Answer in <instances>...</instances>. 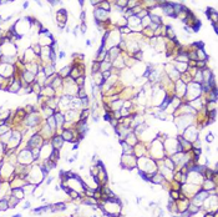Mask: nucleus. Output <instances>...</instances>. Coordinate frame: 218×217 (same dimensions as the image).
Masks as SVG:
<instances>
[{"label": "nucleus", "mask_w": 218, "mask_h": 217, "mask_svg": "<svg viewBox=\"0 0 218 217\" xmlns=\"http://www.w3.org/2000/svg\"><path fill=\"white\" fill-rule=\"evenodd\" d=\"M7 198H8V202H9V208H15L19 205V202H20V200L16 198V197H14L13 195L7 196Z\"/></svg>", "instance_id": "b1692460"}, {"label": "nucleus", "mask_w": 218, "mask_h": 217, "mask_svg": "<svg viewBox=\"0 0 218 217\" xmlns=\"http://www.w3.org/2000/svg\"><path fill=\"white\" fill-rule=\"evenodd\" d=\"M65 55H66V54H65V51H60V53L57 54V56H59V59H60V60H62V59L65 58Z\"/></svg>", "instance_id": "a19ab883"}, {"label": "nucleus", "mask_w": 218, "mask_h": 217, "mask_svg": "<svg viewBox=\"0 0 218 217\" xmlns=\"http://www.w3.org/2000/svg\"><path fill=\"white\" fill-rule=\"evenodd\" d=\"M74 81H75V85H76L77 87H85L86 77H85V76H80V77H77V79L74 80Z\"/></svg>", "instance_id": "2f4dec72"}, {"label": "nucleus", "mask_w": 218, "mask_h": 217, "mask_svg": "<svg viewBox=\"0 0 218 217\" xmlns=\"http://www.w3.org/2000/svg\"><path fill=\"white\" fill-rule=\"evenodd\" d=\"M115 5L119 7L120 9H126L127 8V0H117V2H115Z\"/></svg>", "instance_id": "72a5a7b5"}, {"label": "nucleus", "mask_w": 218, "mask_h": 217, "mask_svg": "<svg viewBox=\"0 0 218 217\" xmlns=\"http://www.w3.org/2000/svg\"><path fill=\"white\" fill-rule=\"evenodd\" d=\"M111 69H112V64H111L110 61L105 60V61L100 62V71H101V72H103V71H108V70H111Z\"/></svg>", "instance_id": "a878e982"}, {"label": "nucleus", "mask_w": 218, "mask_h": 217, "mask_svg": "<svg viewBox=\"0 0 218 217\" xmlns=\"http://www.w3.org/2000/svg\"><path fill=\"white\" fill-rule=\"evenodd\" d=\"M15 65H10V64H2L0 62V75L4 79H9L10 76L15 75Z\"/></svg>", "instance_id": "1a4fd4ad"}, {"label": "nucleus", "mask_w": 218, "mask_h": 217, "mask_svg": "<svg viewBox=\"0 0 218 217\" xmlns=\"http://www.w3.org/2000/svg\"><path fill=\"white\" fill-rule=\"evenodd\" d=\"M66 210V205L64 202H57V203H54L51 205V210L52 212H59V211H65Z\"/></svg>", "instance_id": "393cba45"}, {"label": "nucleus", "mask_w": 218, "mask_h": 217, "mask_svg": "<svg viewBox=\"0 0 218 217\" xmlns=\"http://www.w3.org/2000/svg\"><path fill=\"white\" fill-rule=\"evenodd\" d=\"M137 166H139L140 171H142L145 173H150V175L156 173V170H157L156 161L152 160L151 157H145V156L137 159Z\"/></svg>", "instance_id": "f257e3e1"}, {"label": "nucleus", "mask_w": 218, "mask_h": 217, "mask_svg": "<svg viewBox=\"0 0 218 217\" xmlns=\"http://www.w3.org/2000/svg\"><path fill=\"white\" fill-rule=\"evenodd\" d=\"M186 89H187V85L183 84L181 80H177V81L173 82V94H175L176 97H178L181 100L186 95Z\"/></svg>", "instance_id": "6e6552de"}, {"label": "nucleus", "mask_w": 218, "mask_h": 217, "mask_svg": "<svg viewBox=\"0 0 218 217\" xmlns=\"http://www.w3.org/2000/svg\"><path fill=\"white\" fill-rule=\"evenodd\" d=\"M165 26H166V35H165V39L171 40V41L175 40L177 36H176V33H175L172 25H165Z\"/></svg>", "instance_id": "6ab92c4d"}, {"label": "nucleus", "mask_w": 218, "mask_h": 217, "mask_svg": "<svg viewBox=\"0 0 218 217\" xmlns=\"http://www.w3.org/2000/svg\"><path fill=\"white\" fill-rule=\"evenodd\" d=\"M84 4H85L84 0H80V2H79V5H80V7H84Z\"/></svg>", "instance_id": "de8ad7c7"}, {"label": "nucleus", "mask_w": 218, "mask_h": 217, "mask_svg": "<svg viewBox=\"0 0 218 217\" xmlns=\"http://www.w3.org/2000/svg\"><path fill=\"white\" fill-rule=\"evenodd\" d=\"M54 119L56 122V134H60L64 130L65 126V118H64V113L60 110H56L54 114Z\"/></svg>", "instance_id": "9d476101"}, {"label": "nucleus", "mask_w": 218, "mask_h": 217, "mask_svg": "<svg viewBox=\"0 0 218 217\" xmlns=\"http://www.w3.org/2000/svg\"><path fill=\"white\" fill-rule=\"evenodd\" d=\"M204 217H214V215L212 213V212H208V213H206V216Z\"/></svg>", "instance_id": "c03bdc74"}, {"label": "nucleus", "mask_w": 218, "mask_h": 217, "mask_svg": "<svg viewBox=\"0 0 218 217\" xmlns=\"http://www.w3.org/2000/svg\"><path fill=\"white\" fill-rule=\"evenodd\" d=\"M124 141H125L126 144H129L130 146H132V147H134V146H135V145H136V144L140 141V139H139V137H137V136L134 134V131H131L130 134H127V136L125 137V140H124Z\"/></svg>", "instance_id": "2eb2a0df"}, {"label": "nucleus", "mask_w": 218, "mask_h": 217, "mask_svg": "<svg viewBox=\"0 0 218 217\" xmlns=\"http://www.w3.org/2000/svg\"><path fill=\"white\" fill-rule=\"evenodd\" d=\"M201 25H202V23H201V20L197 18V19L193 21V24H192L189 28L193 30V33H197V31H199V29H201Z\"/></svg>", "instance_id": "7c9ffc66"}, {"label": "nucleus", "mask_w": 218, "mask_h": 217, "mask_svg": "<svg viewBox=\"0 0 218 217\" xmlns=\"http://www.w3.org/2000/svg\"><path fill=\"white\" fill-rule=\"evenodd\" d=\"M206 14H207V18L209 19V21H212V24H217L218 14H217V12H216L213 8H207Z\"/></svg>", "instance_id": "f3484780"}, {"label": "nucleus", "mask_w": 218, "mask_h": 217, "mask_svg": "<svg viewBox=\"0 0 218 217\" xmlns=\"http://www.w3.org/2000/svg\"><path fill=\"white\" fill-rule=\"evenodd\" d=\"M79 30H80L81 34H85V33L87 31V25H86V23H80V25H79Z\"/></svg>", "instance_id": "4c0bfd02"}, {"label": "nucleus", "mask_w": 218, "mask_h": 217, "mask_svg": "<svg viewBox=\"0 0 218 217\" xmlns=\"http://www.w3.org/2000/svg\"><path fill=\"white\" fill-rule=\"evenodd\" d=\"M198 134H199V131L197 130V127H196V125H191V126H188L182 134H179V135H182V137L184 139V140H187V141H189L191 144L192 142H194L197 139H198Z\"/></svg>", "instance_id": "20e7f679"}, {"label": "nucleus", "mask_w": 218, "mask_h": 217, "mask_svg": "<svg viewBox=\"0 0 218 217\" xmlns=\"http://www.w3.org/2000/svg\"><path fill=\"white\" fill-rule=\"evenodd\" d=\"M152 183H156V185H161V183H163V181H165V177L160 173V172H156V173H153L152 175V177H151V180H150Z\"/></svg>", "instance_id": "4be33fe9"}, {"label": "nucleus", "mask_w": 218, "mask_h": 217, "mask_svg": "<svg viewBox=\"0 0 218 217\" xmlns=\"http://www.w3.org/2000/svg\"><path fill=\"white\" fill-rule=\"evenodd\" d=\"M10 130H11V127H10L9 125H3V126H0V136L4 135V134H7V132H9Z\"/></svg>", "instance_id": "e433bc0d"}, {"label": "nucleus", "mask_w": 218, "mask_h": 217, "mask_svg": "<svg viewBox=\"0 0 218 217\" xmlns=\"http://www.w3.org/2000/svg\"><path fill=\"white\" fill-rule=\"evenodd\" d=\"M97 8L102 9V10H105V12H107V13H111V9H112V7H111V3H110V0H101Z\"/></svg>", "instance_id": "412c9836"}, {"label": "nucleus", "mask_w": 218, "mask_h": 217, "mask_svg": "<svg viewBox=\"0 0 218 217\" xmlns=\"http://www.w3.org/2000/svg\"><path fill=\"white\" fill-rule=\"evenodd\" d=\"M93 18H95V21L100 23V24H105V23L111 21L110 13H107V12H105V10L97 8V7L93 9Z\"/></svg>", "instance_id": "39448f33"}, {"label": "nucleus", "mask_w": 218, "mask_h": 217, "mask_svg": "<svg viewBox=\"0 0 218 217\" xmlns=\"http://www.w3.org/2000/svg\"><path fill=\"white\" fill-rule=\"evenodd\" d=\"M8 208H9V202H8L7 196H4V198H0V211L4 212Z\"/></svg>", "instance_id": "c85d7f7f"}, {"label": "nucleus", "mask_w": 218, "mask_h": 217, "mask_svg": "<svg viewBox=\"0 0 218 217\" xmlns=\"http://www.w3.org/2000/svg\"><path fill=\"white\" fill-rule=\"evenodd\" d=\"M35 79H36V75L33 74V72H30V71L26 70V69H24V70L21 71V74H20V80H21L23 82L28 84V85H33V84L35 82Z\"/></svg>", "instance_id": "9b49d317"}, {"label": "nucleus", "mask_w": 218, "mask_h": 217, "mask_svg": "<svg viewBox=\"0 0 218 217\" xmlns=\"http://www.w3.org/2000/svg\"><path fill=\"white\" fill-rule=\"evenodd\" d=\"M70 71H71V65H66V66L61 67L59 71H56V74H57L59 77H61L62 80H65V79H67L70 76Z\"/></svg>", "instance_id": "4468645a"}, {"label": "nucleus", "mask_w": 218, "mask_h": 217, "mask_svg": "<svg viewBox=\"0 0 218 217\" xmlns=\"http://www.w3.org/2000/svg\"><path fill=\"white\" fill-rule=\"evenodd\" d=\"M52 180H54V178H52L51 176H50V177H48V178H46V185H50V183L52 182Z\"/></svg>", "instance_id": "79ce46f5"}, {"label": "nucleus", "mask_w": 218, "mask_h": 217, "mask_svg": "<svg viewBox=\"0 0 218 217\" xmlns=\"http://www.w3.org/2000/svg\"><path fill=\"white\" fill-rule=\"evenodd\" d=\"M122 106H124V100L122 99H119V100H116V101H114V102L110 104L111 111H120L121 108H122Z\"/></svg>", "instance_id": "aec40b11"}, {"label": "nucleus", "mask_w": 218, "mask_h": 217, "mask_svg": "<svg viewBox=\"0 0 218 217\" xmlns=\"http://www.w3.org/2000/svg\"><path fill=\"white\" fill-rule=\"evenodd\" d=\"M49 160H51V161H54V162L57 164V161L60 160V150H55V149H52Z\"/></svg>", "instance_id": "bb28decb"}, {"label": "nucleus", "mask_w": 218, "mask_h": 217, "mask_svg": "<svg viewBox=\"0 0 218 217\" xmlns=\"http://www.w3.org/2000/svg\"><path fill=\"white\" fill-rule=\"evenodd\" d=\"M24 144H25V147H23V149H29V150H33V149H41L43 145H44V139L40 136L39 132H36V134L31 135Z\"/></svg>", "instance_id": "f03ea898"}, {"label": "nucleus", "mask_w": 218, "mask_h": 217, "mask_svg": "<svg viewBox=\"0 0 218 217\" xmlns=\"http://www.w3.org/2000/svg\"><path fill=\"white\" fill-rule=\"evenodd\" d=\"M61 137L64 139V141L66 142H75L77 144V132L75 131L74 127H70V129H64L61 132H60Z\"/></svg>", "instance_id": "0eeeda50"}, {"label": "nucleus", "mask_w": 218, "mask_h": 217, "mask_svg": "<svg viewBox=\"0 0 218 217\" xmlns=\"http://www.w3.org/2000/svg\"><path fill=\"white\" fill-rule=\"evenodd\" d=\"M79 19H80V23H86V13L82 10L79 15Z\"/></svg>", "instance_id": "58836bf2"}, {"label": "nucleus", "mask_w": 218, "mask_h": 217, "mask_svg": "<svg viewBox=\"0 0 218 217\" xmlns=\"http://www.w3.org/2000/svg\"><path fill=\"white\" fill-rule=\"evenodd\" d=\"M64 144H65V141H64V139L61 137L60 134H56V135H54V136L50 139V145H51L52 149H55V150H61L62 146H64Z\"/></svg>", "instance_id": "ddd939ff"}, {"label": "nucleus", "mask_w": 218, "mask_h": 217, "mask_svg": "<svg viewBox=\"0 0 218 217\" xmlns=\"http://www.w3.org/2000/svg\"><path fill=\"white\" fill-rule=\"evenodd\" d=\"M43 71H44V74H45V76H46V77H49V76H51V75L56 74L55 65H52V64H50V62H49V64H46V65H44Z\"/></svg>", "instance_id": "a211bd4d"}, {"label": "nucleus", "mask_w": 218, "mask_h": 217, "mask_svg": "<svg viewBox=\"0 0 218 217\" xmlns=\"http://www.w3.org/2000/svg\"><path fill=\"white\" fill-rule=\"evenodd\" d=\"M139 4H140L139 0H127V8L126 9H132Z\"/></svg>", "instance_id": "c9c22d12"}, {"label": "nucleus", "mask_w": 218, "mask_h": 217, "mask_svg": "<svg viewBox=\"0 0 218 217\" xmlns=\"http://www.w3.org/2000/svg\"><path fill=\"white\" fill-rule=\"evenodd\" d=\"M3 81H4V77H3L2 75H0V85H2V84H3Z\"/></svg>", "instance_id": "09e8293b"}, {"label": "nucleus", "mask_w": 218, "mask_h": 217, "mask_svg": "<svg viewBox=\"0 0 218 217\" xmlns=\"http://www.w3.org/2000/svg\"><path fill=\"white\" fill-rule=\"evenodd\" d=\"M10 195H13L14 197L19 198L20 201H21V200H24V197H25V193H24L23 188H11V191H10Z\"/></svg>", "instance_id": "5701e85b"}, {"label": "nucleus", "mask_w": 218, "mask_h": 217, "mask_svg": "<svg viewBox=\"0 0 218 217\" xmlns=\"http://www.w3.org/2000/svg\"><path fill=\"white\" fill-rule=\"evenodd\" d=\"M30 205H31V203H30V201H26V202H25V205H24V208H25V210H26V208H29V206H30Z\"/></svg>", "instance_id": "37998d69"}, {"label": "nucleus", "mask_w": 218, "mask_h": 217, "mask_svg": "<svg viewBox=\"0 0 218 217\" xmlns=\"http://www.w3.org/2000/svg\"><path fill=\"white\" fill-rule=\"evenodd\" d=\"M213 140H214L213 134H207V135H206V141H207V142H209V144H211Z\"/></svg>", "instance_id": "ea45409f"}, {"label": "nucleus", "mask_w": 218, "mask_h": 217, "mask_svg": "<svg viewBox=\"0 0 218 217\" xmlns=\"http://www.w3.org/2000/svg\"><path fill=\"white\" fill-rule=\"evenodd\" d=\"M96 72H101V71H100V62L93 61L92 65H91V75H92V74H96Z\"/></svg>", "instance_id": "473e14b6"}, {"label": "nucleus", "mask_w": 218, "mask_h": 217, "mask_svg": "<svg viewBox=\"0 0 218 217\" xmlns=\"http://www.w3.org/2000/svg\"><path fill=\"white\" fill-rule=\"evenodd\" d=\"M45 122H46V125L52 130V131H55L56 132V122H55V119H54V116H50V118H48L46 120H45Z\"/></svg>", "instance_id": "cd10ccee"}, {"label": "nucleus", "mask_w": 218, "mask_h": 217, "mask_svg": "<svg viewBox=\"0 0 218 217\" xmlns=\"http://www.w3.org/2000/svg\"><path fill=\"white\" fill-rule=\"evenodd\" d=\"M179 193H181V191H175V190H171V191H170L171 200H173V201L179 200Z\"/></svg>", "instance_id": "f704fd0d"}, {"label": "nucleus", "mask_w": 218, "mask_h": 217, "mask_svg": "<svg viewBox=\"0 0 218 217\" xmlns=\"http://www.w3.org/2000/svg\"><path fill=\"white\" fill-rule=\"evenodd\" d=\"M121 167L122 169H129L132 170L134 167L137 166V157L135 155H122L121 159Z\"/></svg>", "instance_id": "423d86ee"}, {"label": "nucleus", "mask_w": 218, "mask_h": 217, "mask_svg": "<svg viewBox=\"0 0 218 217\" xmlns=\"http://www.w3.org/2000/svg\"><path fill=\"white\" fill-rule=\"evenodd\" d=\"M16 161H18V164H20V165L29 166V165H31L35 160H34V156H33V154H31V150H29V149H21L20 152L16 155Z\"/></svg>", "instance_id": "7ed1b4c3"}, {"label": "nucleus", "mask_w": 218, "mask_h": 217, "mask_svg": "<svg viewBox=\"0 0 218 217\" xmlns=\"http://www.w3.org/2000/svg\"><path fill=\"white\" fill-rule=\"evenodd\" d=\"M202 190L203 191H207L208 193L211 192V191H213V190H216L217 188V185L212 181V180H203V182H202Z\"/></svg>", "instance_id": "dca6fc26"}, {"label": "nucleus", "mask_w": 218, "mask_h": 217, "mask_svg": "<svg viewBox=\"0 0 218 217\" xmlns=\"http://www.w3.org/2000/svg\"><path fill=\"white\" fill-rule=\"evenodd\" d=\"M28 7H29V2H25L24 3V9H28Z\"/></svg>", "instance_id": "49530a36"}, {"label": "nucleus", "mask_w": 218, "mask_h": 217, "mask_svg": "<svg viewBox=\"0 0 218 217\" xmlns=\"http://www.w3.org/2000/svg\"><path fill=\"white\" fill-rule=\"evenodd\" d=\"M86 45H87V46H91V45H92V41H91V40H86Z\"/></svg>", "instance_id": "a18cd8bd"}, {"label": "nucleus", "mask_w": 218, "mask_h": 217, "mask_svg": "<svg viewBox=\"0 0 218 217\" xmlns=\"http://www.w3.org/2000/svg\"><path fill=\"white\" fill-rule=\"evenodd\" d=\"M30 48H31V50L34 51V54H35V55L39 58V56H40V53H41V48H43V46H41L39 43H34V44H31V45H30Z\"/></svg>", "instance_id": "c756f323"}, {"label": "nucleus", "mask_w": 218, "mask_h": 217, "mask_svg": "<svg viewBox=\"0 0 218 217\" xmlns=\"http://www.w3.org/2000/svg\"><path fill=\"white\" fill-rule=\"evenodd\" d=\"M21 90H23L21 80H20V77H16V79L8 86V90H7V91H9V92H11V94H20Z\"/></svg>", "instance_id": "f8f14e48"}, {"label": "nucleus", "mask_w": 218, "mask_h": 217, "mask_svg": "<svg viewBox=\"0 0 218 217\" xmlns=\"http://www.w3.org/2000/svg\"><path fill=\"white\" fill-rule=\"evenodd\" d=\"M13 217H21V215H20V213H18V215H14Z\"/></svg>", "instance_id": "8fccbe9b"}]
</instances>
